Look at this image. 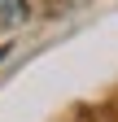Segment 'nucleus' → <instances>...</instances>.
Here are the masks:
<instances>
[{"mask_svg":"<svg viewBox=\"0 0 118 122\" xmlns=\"http://www.w3.org/2000/svg\"><path fill=\"white\" fill-rule=\"evenodd\" d=\"M26 0H0V26H22L26 22Z\"/></svg>","mask_w":118,"mask_h":122,"instance_id":"nucleus-1","label":"nucleus"}]
</instances>
